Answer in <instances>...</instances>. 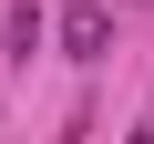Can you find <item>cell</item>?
Returning a JSON list of instances; mask_svg holds the SVG:
<instances>
[{
	"instance_id": "cell-1",
	"label": "cell",
	"mask_w": 154,
	"mask_h": 144,
	"mask_svg": "<svg viewBox=\"0 0 154 144\" xmlns=\"http://www.w3.org/2000/svg\"><path fill=\"white\" fill-rule=\"evenodd\" d=\"M103 41H113V11H103V0H82V11L62 21V52H72V62H103Z\"/></svg>"
},
{
	"instance_id": "cell-2",
	"label": "cell",
	"mask_w": 154,
	"mask_h": 144,
	"mask_svg": "<svg viewBox=\"0 0 154 144\" xmlns=\"http://www.w3.org/2000/svg\"><path fill=\"white\" fill-rule=\"evenodd\" d=\"M41 31H51V21H41V0H11V62H31Z\"/></svg>"
},
{
	"instance_id": "cell-3",
	"label": "cell",
	"mask_w": 154,
	"mask_h": 144,
	"mask_svg": "<svg viewBox=\"0 0 154 144\" xmlns=\"http://www.w3.org/2000/svg\"><path fill=\"white\" fill-rule=\"evenodd\" d=\"M144 144H154V124H144Z\"/></svg>"
},
{
	"instance_id": "cell-4",
	"label": "cell",
	"mask_w": 154,
	"mask_h": 144,
	"mask_svg": "<svg viewBox=\"0 0 154 144\" xmlns=\"http://www.w3.org/2000/svg\"><path fill=\"white\" fill-rule=\"evenodd\" d=\"M134 144H144V134H134Z\"/></svg>"
}]
</instances>
